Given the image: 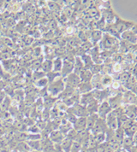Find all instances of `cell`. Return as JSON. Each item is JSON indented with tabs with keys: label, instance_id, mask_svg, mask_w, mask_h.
<instances>
[{
	"label": "cell",
	"instance_id": "4316f807",
	"mask_svg": "<svg viewBox=\"0 0 137 152\" xmlns=\"http://www.w3.org/2000/svg\"><path fill=\"white\" fill-rule=\"evenodd\" d=\"M63 67V60L60 57H57L52 61V71L56 73H61Z\"/></svg>",
	"mask_w": 137,
	"mask_h": 152
},
{
	"label": "cell",
	"instance_id": "9a60e30c",
	"mask_svg": "<svg viewBox=\"0 0 137 152\" xmlns=\"http://www.w3.org/2000/svg\"><path fill=\"white\" fill-rule=\"evenodd\" d=\"M105 122L109 129L111 130H116L118 128V123H117V118L110 112L109 115L105 118Z\"/></svg>",
	"mask_w": 137,
	"mask_h": 152
},
{
	"label": "cell",
	"instance_id": "44dd1931",
	"mask_svg": "<svg viewBox=\"0 0 137 152\" xmlns=\"http://www.w3.org/2000/svg\"><path fill=\"white\" fill-rule=\"evenodd\" d=\"M84 64L82 61V58L80 56H76L75 57V61H74V71L73 73H75L76 75H79V74L84 69Z\"/></svg>",
	"mask_w": 137,
	"mask_h": 152
},
{
	"label": "cell",
	"instance_id": "277c9868",
	"mask_svg": "<svg viewBox=\"0 0 137 152\" xmlns=\"http://www.w3.org/2000/svg\"><path fill=\"white\" fill-rule=\"evenodd\" d=\"M63 82L65 85V87H69V88H73V89H76L81 83L80 77L75 73H71L68 76L63 78Z\"/></svg>",
	"mask_w": 137,
	"mask_h": 152
},
{
	"label": "cell",
	"instance_id": "d6986e66",
	"mask_svg": "<svg viewBox=\"0 0 137 152\" xmlns=\"http://www.w3.org/2000/svg\"><path fill=\"white\" fill-rule=\"evenodd\" d=\"M93 74L91 71L88 69H85L82 70V72L79 74V77L81 80V82H91L92 78H93Z\"/></svg>",
	"mask_w": 137,
	"mask_h": 152
},
{
	"label": "cell",
	"instance_id": "ffe728a7",
	"mask_svg": "<svg viewBox=\"0 0 137 152\" xmlns=\"http://www.w3.org/2000/svg\"><path fill=\"white\" fill-rule=\"evenodd\" d=\"M135 145V142H134V139L133 137H128V136H125L123 138V142H122V149L126 151H130V150Z\"/></svg>",
	"mask_w": 137,
	"mask_h": 152
},
{
	"label": "cell",
	"instance_id": "ba28073f",
	"mask_svg": "<svg viewBox=\"0 0 137 152\" xmlns=\"http://www.w3.org/2000/svg\"><path fill=\"white\" fill-rule=\"evenodd\" d=\"M74 60H69L68 58H66L65 60L63 61V67L61 70V77L64 78L68 75H70L71 73H73L74 71Z\"/></svg>",
	"mask_w": 137,
	"mask_h": 152
},
{
	"label": "cell",
	"instance_id": "9c48e42d",
	"mask_svg": "<svg viewBox=\"0 0 137 152\" xmlns=\"http://www.w3.org/2000/svg\"><path fill=\"white\" fill-rule=\"evenodd\" d=\"M107 102L109 104L111 110H115L118 107L123 106V98L122 93H116L115 95H111L108 97Z\"/></svg>",
	"mask_w": 137,
	"mask_h": 152
},
{
	"label": "cell",
	"instance_id": "8992f818",
	"mask_svg": "<svg viewBox=\"0 0 137 152\" xmlns=\"http://www.w3.org/2000/svg\"><path fill=\"white\" fill-rule=\"evenodd\" d=\"M92 93H93L94 98L100 104L108 99V97L110 96V88H105L103 90L94 89L92 91Z\"/></svg>",
	"mask_w": 137,
	"mask_h": 152
},
{
	"label": "cell",
	"instance_id": "836d02e7",
	"mask_svg": "<svg viewBox=\"0 0 137 152\" xmlns=\"http://www.w3.org/2000/svg\"><path fill=\"white\" fill-rule=\"evenodd\" d=\"M48 85H49V83H48V80L46 76L36 81V86H39L40 88H46V87H47Z\"/></svg>",
	"mask_w": 137,
	"mask_h": 152
},
{
	"label": "cell",
	"instance_id": "cb8c5ba5",
	"mask_svg": "<svg viewBox=\"0 0 137 152\" xmlns=\"http://www.w3.org/2000/svg\"><path fill=\"white\" fill-rule=\"evenodd\" d=\"M99 103L97 101V100H93L88 105L86 106L87 108V110L88 112L89 115H92V114H97L98 112V109H99Z\"/></svg>",
	"mask_w": 137,
	"mask_h": 152
},
{
	"label": "cell",
	"instance_id": "f35d334b",
	"mask_svg": "<svg viewBox=\"0 0 137 152\" xmlns=\"http://www.w3.org/2000/svg\"><path fill=\"white\" fill-rule=\"evenodd\" d=\"M136 107H137V99H136Z\"/></svg>",
	"mask_w": 137,
	"mask_h": 152
},
{
	"label": "cell",
	"instance_id": "484cf974",
	"mask_svg": "<svg viewBox=\"0 0 137 152\" xmlns=\"http://www.w3.org/2000/svg\"><path fill=\"white\" fill-rule=\"evenodd\" d=\"M73 142H74L73 140L66 138V137L63 138V140L60 143V146H61L62 150L63 151V152H70V149H71Z\"/></svg>",
	"mask_w": 137,
	"mask_h": 152
},
{
	"label": "cell",
	"instance_id": "5bb4252c",
	"mask_svg": "<svg viewBox=\"0 0 137 152\" xmlns=\"http://www.w3.org/2000/svg\"><path fill=\"white\" fill-rule=\"evenodd\" d=\"M65 136L58 129L52 131L49 135V139L55 145H60V143L63 140Z\"/></svg>",
	"mask_w": 137,
	"mask_h": 152
},
{
	"label": "cell",
	"instance_id": "4fadbf2b",
	"mask_svg": "<svg viewBox=\"0 0 137 152\" xmlns=\"http://www.w3.org/2000/svg\"><path fill=\"white\" fill-rule=\"evenodd\" d=\"M124 115L131 120H135L137 116V107L136 104L123 105Z\"/></svg>",
	"mask_w": 137,
	"mask_h": 152
},
{
	"label": "cell",
	"instance_id": "4dcf8cb0",
	"mask_svg": "<svg viewBox=\"0 0 137 152\" xmlns=\"http://www.w3.org/2000/svg\"><path fill=\"white\" fill-rule=\"evenodd\" d=\"M103 69V64H93L91 66V68L89 69V70L91 71V73L93 74V75H99V74H101L102 73Z\"/></svg>",
	"mask_w": 137,
	"mask_h": 152
},
{
	"label": "cell",
	"instance_id": "5b68a950",
	"mask_svg": "<svg viewBox=\"0 0 137 152\" xmlns=\"http://www.w3.org/2000/svg\"><path fill=\"white\" fill-rule=\"evenodd\" d=\"M67 111L74 114L76 117H88L89 115L87 110V108L80 104H74L72 107L68 108Z\"/></svg>",
	"mask_w": 137,
	"mask_h": 152
},
{
	"label": "cell",
	"instance_id": "1f68e13d",
	"mask_svg": "<svg viewBox=\"0 0 137 152\" xmlns=\"http://www.w3.org/2000/svg\"><path fill=\"white\" fill-rule=\"evenodd\" d=\"M59 76L61 77V74L60 73H56V72H53V71H51V72L46 74V77L47 79L48 83L49 84L53 82L54 80H56V78H57Z\"/></svg>",
	"mask_w": 137,
	"mask_h": 152
},
{
	"label": "cell",
	"instance_id": "2e32d148",
	"mask_svg": "<svg viewBox=\"0 0 137 152\" xmlns=\"http://www.w3.org/2000/svg\"><path fill=\"white\" fill-rule=\"evenodd\" d=\"M87 117H77L73 124V128L76 132L84 131L87 129Z\"/></svg>",
	"mask_w": 137,
	"mask_h": 152
},
{
	"label": "cell",
	"instance_id": "d4e9b609",
	"mask_svg": "<svg viewBox=\"0 0 137 152\" xmlns=\"http://www.w3.org/2000/svg\"><path fill=\"white\" fill-rule=\"evenodd\" d=\"M123 131H124L125 136L133 137L137 132V123L136 122V121H134V122L130 125L129 127H127L126 129H124Z\"/></svg>",
	"mask_w": 137,
	"mask_h": 152
},
{
	"label": "cell",
	"instance_id": "3957f363",
	"mask_svg": "<svg viewBox=\"0 0 137 152\" xmlns=\"http://www.w3.org/2000/svg\"><path fill=\"white\" fill-rule=\"evenodd\" d=\"M135 22L130 21H126V20H123L122 18H120L118 15L116 16V20L114 21L113 25L114 27L116 28V29L117 30V32L122 34L123 33L126 32V31H129V30H131L132 27L134 26Z\"/></svg>",
	"mask_w": 137,
	"mask_h": 152
},
{
	"label": "cell",
	"instance_id": "7c38bea8",
	"mask_svg": "<svg viewBox=\"0 0 137 152\" xmlns=\"http://www.w3.org/2000/svg\"><path fill=\"white\" fill-rule=\"evenodd\" d=\"M120 40L127 42L132 45H137V35L135 34L131 30H129V31H126L121 34Z\"/></svg>",
	"mask_w": 137,
	"mask_h": 152
},
{
	"label": "cell",
	"instance_id": "8d00e7d4",
	"mask_svg": "<svg viewBox=\"0 0 137 152\" xmlns=\"http://www.w3.org/2000/svg\"><path fill=\"white\" fill-rule=\"evenodd\" d=\"M129 152H137V144H135V145L130 149Z\"/></svg>",
	"mask_w": 137,
	"mask_h": 152
},
{
	"label": "cell",
	"instance_id": "52a82bcc",
	"mask_svg": "<svg viewBox=\"0 0 137 152\" xmlns=\"http://www.w3.org/2000/svg\"><path fill=\"white\" fill-rule=\"evenodd\" d=\"M108 130V126L106 125L105 120L99 118L97 120L96 123L94 126V127L92 128V130L90 132L92 134H99V133H105L106 131Z\"/></svg>",
	"mask_w": 137,
	"mask_h": 152
},
{
	"label": "cell",
	"instance_id": "e0dca14e",
	"mask_svg": "<svg viewBox=\"0 0 137 152\" xmlns=\"http://www.w3.org/2000/svg\"><path fill=\"white\" fill-rule=\"evenodd\" d=\"M76 90L80 93V95H82V94L91 92L94 90V88H93L91 82H81L80 85L78 86V87L76 88Z\"/></svg>",
	"mask_w": 137,
	"mask_h": 152
},
{
	"label": "cell",
	"instance_id": "f1b7e54d",
	"mask_svg": "<svg viewBox=\"0 0 137 152\" xmlns=\"http://www.w3.org/2000/svg\"><path fill=\"white\" fill-rule=\"evenodd\" d=\"M81 58H82V62H83V64H84L85 69H89L91 68V66H92L93 64H94V62L92 60L91 56H90L88 54H87V53L83 54V55L81 56Z\"/></svg>",
	"mask_w": 137,
	"mask_h": 152
},
{
	"label": "cell",
	"instance_id": "6da1fadb",
	"mask_svg": "<svg viewBox=\"0 0 137 152\" xmlns=\"http://www.w3.org/2000/svg\"><path fill=\"white\" fill-rule=\"evenodd\" d=\"M99 45L98 46H99V50H102V51L109 50V51L112 52V50H116V48H117V46H119L118 39H116V38L110 36L106 33L103 34L102 39H101V40L99 41Z\"/></svg>",
	"mask_w": 137,
	"mask_h": 152
},
{
	"label": "cell",
	"instance_id": "74e56055",
	"mask_svg": "<svg viewBox=\"0 0 137 152\" xmlns=\"http://www.w3.org/2000/svg\"><path fill=\"white\" fill-rule=\"evenodd\" d=\"M133 139H134V142L135 144H137V132L133 136Z\"/></svg>",
	"mask_w": 137,
	"mask_h": 152
},
{
	"label": "cell",
	"instance_id": "e575fe53",
	"mask_svg": "<svg viewBox=\"0 0 137 152\" xmlns=\"http://www.w3.org/2000/svg\"><path fill=\"white\" fill-rule=\"evenodd\" d=\"M54 152H63L60 145H55L54 144Z\"/></svg>",
	"mask_w": 137,
	"mask_h": 152
},
{
	"label": "cell",
	"instance_id": "603a6c76",
	"mask_svg": "<svg viewBox=\"0 0 137 152\" xmlns=\"http://www.w3.org/2000/svg\"><path fill=\"white\" fill-rule=\"evenodd\" d=\"M103 36V32L99 31V30H94L91 33V43H93V45H96L98 43H99V41L101 40Z\"/></svg>",
	"mask_w": 137,
	"mask_h": 152
},
{
	"label": "cell",
	"instance_id": "7402d4cb",
	"mask_svg": "<svg viewBox=\"0 0 137 152\" xmlns=\"http://www.w3.org/2000/svg\"><path fill=\"white\" fill-rule=\"evenodd\" d=\"M86 119H87V130L90 132L94 127L97 120L99 119V115L97 114H92V115H88V116Z\"/></svg>",
	"mask_w": 137,
	"mask_h": 152
},
{
	"label": "cell",
	"instance_id": "d6a6232c",
	"mask_svg": "<svg viewBox=\"0 0 137 152\" xmlns=\"http://www.w3.org/2000/svg\"><path fill=\"white\" fill-rule=\"evenodd\" d=\"M44 101H45V108L49 110L50 108H52L55 104V101H56V98L53 97H51V96H48V97H44Z\"/></svg>",
	"mask_w": 137,
	"mask_h": 152
},
{
	"label": "cell",
	"instance_id": "30bf717a",
	"mask_svg": "<svg viewBox=\"0 0 137 152\" xmlns=\"http://www.w3.org/2000/svg\"><path fill=\"white\" fill-rule=\"evenodd\" d=\"M122 98H123V105L136 104L137 96L131 91L125 90L122 93Z\"/></svg>",
	"mask_w": 137,
	"mask_h": 152
},
{
	"label": "cell",
	"instance_id": "83f0119b",
	"mask_svg": "<svg viewBox=\"0 0 137 152\" xmlns=\"http://www.w3.org/2000/svg\"><path fill=\"white\" fill-rule=\"evenodd\" d=\"M102 86L105 88H110L113 82V78L110 75H104L102 74Z\"/></svg>",
	"mask_w": 137,
	"mask_h": 152
},
{
	"label": "cell",
	"instance_id": "ac0fdd59",
	"mask_svg": "<svg viewBox=\"0 0 137 152\" xmlns=\"http://www.w3.org/2000/svg\"><path fill=\"white\" fill-rule=\"evenodd\" d=\"M93 100H94V96H93V93L92 91L88 92V93H85V94H82L80 96V100H79V104H82L83 106H87Z\"/></svg>",
	"mask_w": 137,
	"mask_h": 152
},
{
	"label": "cell",
	"instance_id": "7a4b0ae2",
	"mask_svg": "<svg viewBox=\"0 0 137 152\" xmlns=\"http://www.w3.org/2000/svg\"><path fill=\"white\" fill-rule=\"evenodd\" d=\"M64 89H65V85L62 77L61 79H57L53 82L49 84L47 86L48 94L51 97H53L59 96Z\"/></svg>",
	"mask_w": 137,
	"mask_h": 152
},
{
	"label": "cell",
	"instance_id": "f546056e",
	"mask_svg": "<svg viewBox=\"0 0 137 152\" xmlns=\"http://www.w3.org/2000/svg\"><path fill=\"white\" fill-rule=\"evenodd\" d=\"M41 69L43 70V72L45 74L49 73L51 71H52V60H46L44 62L41 64Z\"/></svg>",
	"mask_w": 137,
	"mask_h": 152
},
{
	"label": "cell",
	"instance_id": "8fae6325",
	"mask_svg": "<svg viewBox=\"0 0 137 152\" xmlns=\"http://www.w3.org/2000/svg\"><path fill=\"white\" fill-rule=\"evenodd\" d=\"M111 110H112L110 109L109 104H108V102L106 100V101H104V102L99 104V109H98V112H97V115H99V118H102V119L105 120L106 116L111 112Z\"/></svg>",
	"mask_w": 137,
	"mask_h": 152
},
{
	"label": "cell",
	"instance_id": "d590c367",
	"mask_svg": "<svg viewBox=\"0 0 137 152\" xmlns=\"http://www.w3.org/2000/svg\"><path fill=\"white\" fill-rule=\"evenodd\" d=\"M131 31L135 34L136 35H137V24L136 23H135L134 24V26L132 27V28H131Z\"/></svg>",
	"mask_w": 137,
	"mask_h": 152
}]
</instances>
